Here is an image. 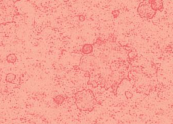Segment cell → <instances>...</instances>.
Listing matches in <instances>:
<instances>
[{
  "label": "cell",
  "mask_w": 173,
  "mask_h": 124,
  "mask_svg": "<svg viewBox=\"0 0 173 124\" xmlns=\"http://www.w3.org/2000/svg\"><path fill=\"white\" fill-rule=\"evenodd\" d=\"M65 100V98L62 95H57L55 98H53V101L57 104L60 105L64 103Z\"/></svg>",
  "instance_id": "ba28073f"
},
{
  "label": "cell",
  "mask_w": 173,
  "mask_h": 124,
  "mask_svg": "<svg viewBox=\"0 0 173 124\" xmlns=\"http://www.w3.org/2000/svg\"><path fill=\"white\" fill-rule=\"evenodd\" d=\"M125 96L128 99H130L133 97V94L130 92H125Z\"/></svg>",
  "instance_id": "30bf717a"
},
{
  "label": "cell",
  "mask_w": 173,
  "mask_h": 124,
  "mask_svg": "<svg viewBox=\"0 0 173 124\" xmlns=\"http://www.w3.org/2000/svg\"><path fill=\"white\" fill-rule=\"evenodd\" d=\"M137 12L141 18L145 19H152L156 14V12L152 8L149 1L141 2L138 6Z\"/></svg>",
  "instance_id": "277c9868"
},
{
  "label": "cell",
  "mask_w": 173,
  "mask_h": 124,
  "mask_svg": "<svg viewBox=\"0 0 173 124\" xmlns=\"http://www.w3.org/2000/svg\"><path fill=\"white\" fill-rule=\"evenodd\" d=\"M16 78V76L14 73H8L6 77V81L8 83H12Z\"/></svg>",
  "instance_id": "9c48e42d"
},
{
  "label": "cell",
  "mask_w": 173,
  "mask_h": 124,
  "mask_svg": "<svg viewBox=\"0 0 173 124\" xmlns=\"http://www.w3.org/2000/svg\"><path fill=\"white\" fill-rule=\"evenodd\" d=\"M75 104L80 111L91 112L94 110L95 106L99 104L96 99L93 92L91 90H82L75 94Z\"/></svg>",
  "instance_id": "7a4b0ae2"
},
{
  "label": "cell",
  "mask_w": 173,
  "mask_h": 124,
  "mask_svg": "<svg viewBox=\"0 0 173 124\" xmlns=\"http://www.w3.org/2000/svg\"><path fill=\"white\" fill-rule=\"evenodd\" d=\"M93 51V44H84L81 49V52L84 55L91 54Z\"/></svg>",
  "instance_id": "8992f818"
},
{
  "label": "cell",
  "mask_w": 173,
  "mask_h": 124,
  "mask_svg": "<svg viewBox=\"0 0 173 124\" xmlns=\"http://www.w3.org/2000/svg\"><path fill=\"white\" fill-rule=\"evenodd\" d=\"M149 3H150L152 8L157 12V11H160V12H162L164 9V6H163V2L161 0H157V1H154V0H149Z\"/></svg>",
  "instance_id": "5b68a950"
},
{
  "label": "cell",
  "mask_w": 173,
  "mask_h": 124,
  "mask_svg": "<svg viewBox=\"0 0 173 124\" xmlns=\"http://www.w3.org/2000/svg\"><path fill=\"white\" fill-rule=\"evenodd\" d=\"M19 14L15 2L0 0V26L13 22Z\"/></svg>",
  "instance_id": "3957f363"
},
{
  "label": "cell",
  "mask_w": 173,
  "mask_h": 124,
  "mask_svg": "<svg viewBox=\"0 0 173 124\" xmlns=\"http://www.w3.org/2000/svg\"><path fill=\"white\" fill-rule=\"evenodd\" d=\"M116 37L110 34L107 39L99 37L93 44V51L91 54L84 55L75 69L84 72L89 78L88 85L96 88L107 90L112 89L114 95L121 83L130 80L133 61L137 53L130 46H123L116 40Z\"/></svg>",
  "instance_id": "6da1fadb"
},
{
  "label": "cell",
  "mask_w": 173,
  "mask_h": 124,
  "mask_svg": "<svg viewBox=\"0 0 173 124\" xmlns=\"http://www.w3.org/2000/svg\"><path fill=\"white\" fill-rule=\"evenodd\" d=\"M112 14L113 15V16L114 18H116L118 16V15H119V11L118 10H114Z\"/></svg>",
  "instance_id": "8fae6325"
},
{
  "label": "cell",
  "mask_w": 173,
  "mask_h": 124,
  "mask_svg": "<svg viewBox=\"0 0 173 124\" xmlns=\"http://www.w3.org/2000/svg\"><path fill=\"white\" fill-rule=\"evenodd\" d=\"M6 61L7 62L9 63H15L17 61V57L16 55L15 54H10L6 57Z\"/></svg>",
  "instance_id": "52a82bcc"
}]
</instances>
